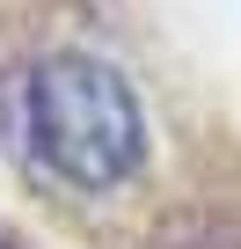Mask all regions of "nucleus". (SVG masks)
Listing matches in <instances>:
<instances>
[{
  "label": "nucleus",
  "mask_w": 241,
  "mask_h": 249,
  "mask_svg": "<svg viewBox=\"0 0 241 249\" xmlns=\"http://www.w3.org/2000/svg\"><path fill=\"white\" fill-rule=\"evenodd\" d=\"M22 132H30V154L51 176H66L73 191L125 183L139 169V147H146V124H139V103H132L125 73L88 59V52H59L30 73Z\"/></svg>",
  "instance_id": "obj_1"
},
{
  "label": "nucleus",
  "mask_w": 241,
  "mask_h": 249,
  "mask_svg": "<svg viewBox=\"0 0 241 249\" xmlns=\"http://www.w3.org/2000/svg\"><path fill=\"white\" fill-rule=\"evenodd\" d=\"M0 249H8V242H0Z\"/></svg>",
  "instance_id": "obj_2"
}]
</instances>
